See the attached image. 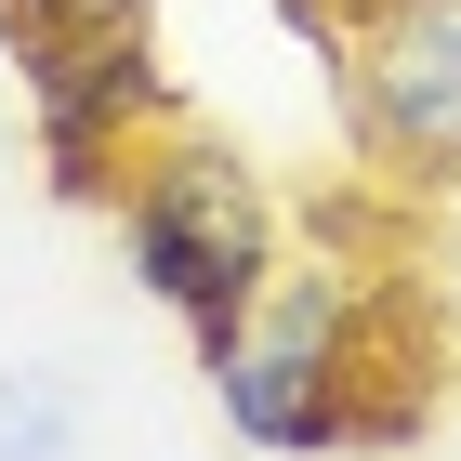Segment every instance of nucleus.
Instances as JSON below:
<instances>
[{
	"instance_id": "423d86ee",
	"label": "nucleus",
	"mask_w": 461,
	"mask_h": 461,
	"mask_svg": "<svg viewBox=\"0 0 461 461\" xmlns=\"http://www.w3.org/2000/svg\"><path fill=\"white\" fill-rule=\"evenodd\" d=\"M158 0H0V27H14V79L40 53H67V40H145Z\"/></svg>"
},
{
	"instance_id": "f03ea898",
	"label": "nucleus",
	"mask_w": 461,
	"mask_h": 461,
	"mask_svg": "<svg viewBox=\"0 0 461 461\" xmlns=\"http://www.w3.org/2000/svg\"><path fill=\"white\" fill-rule=\"evenodd\" d=\"M119 264H132V290L172 303L198 343L250 330V303L290 277L277 264V198H264L250 158L212 145V132H158L132 158V185H119Z\"/></svg>"
},
{
	"instance_id": "20e7f679",
	"label": "nucleus",
	"mask_w": 461,
	"mask_h": 461,
	"mask_svg": "<svg viewBox=\"0 0 461 461\" xmlns=\"http://www.w3.org/2000/svg\"><path fill=\"white\" fill-rule=\"evenodd\" d=\"M27 119H40V172L67 198H119L132 158L172 132V79L145 40H67L27 67Z\"/></svg>"
},
{
	"instance_id": "6e6552de",
	"label": "nucleus",
	"mask_w": 461,
	"mask_h": 461,
	"mask_svg": "<svg viewBox=\"0 0 461 461\" xmlns=\"http://www.w3.org/2000/svg\"><path fill=\"white\" fill-rule=\"evenodd\" d=\"M330 14H343V27H356V14H369V0H330Z\"/></svg>"
},
{
	"instance_id": "0eeeda50",
	"label": "nucleus",
	"mask_w": 461,
	"mask_h": 461,
	"mask_svg": "<svg viewBox=\"0 0 461 461\" xmlns=\"http://www.w3.org/2000/svg\"><path fill=\"white\" fill-rule=\"evenodd\" d=\"M0 93H14V27H0Z\"/></svg>"
},
{
	"instance_id": "f257e3e1",
	"label": "nucleus",
	"mask_w": 461,
	"mask_h": 461,
	"mask_svg": "<svg viewBox=\"0 0 461 461\" xmlns=\"http://www.w3.org/2000/svg\"><path fill=\"white\" fill-rule=\"evenodd\" d=\"M198 369L250 461H343L422 422V383H395V356L369 343V277H343V264H290L250 303V330L198 343Z\"/></svg>"
},
{
	"instance_id": "39448f33",
	"label": "nucleus",
	"mask_w": 461,
	"mask_h": 461,
	"mask_svg": "<svg viewBox=\"0 0 461 461\" xmlns=\"http://www.w3.org/2000/svg\"><path fill=\"white\" fill-rule=\"evenodd\" d=\"M0 461H79V383L53 356L0 369Z\"/></svg>"
},
{
	"instance_id": "7ed1b4c3",
	"label": "nucleus",
	"mask_w": 461,
	"mask_h": 461,
	"mask_svg": "<svg viewBox=\"0 0 461 461\" xmlns=\"http://www.w3.org/2000/svg\"><path fill=\"white\" fill-rule=\"evenodd\" d=\"M343 93L383 172L461 185V0H369L343 27Z\"/></svg>"
}]
</instances>
